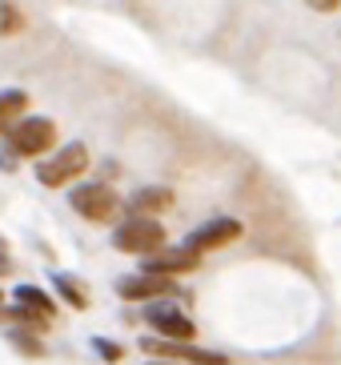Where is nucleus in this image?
I'll use <instances>...</instances> for the list:
<instances>
[{
    "mask_svg": "<svg viewBox=\"0 0 341 365\" xmlns=\"http://www.w3.org/2000/svg\"><path fill=\"white\" fill-rule=\"evenodd\" d=\"M85 169H88V149L81 145V140H73V145L56 149V157L36 161V181H44V185H68L73 177H81Z\"/></svg>",
    "mask_w": 341,
    "mask_h": 365,
    "instance_id": "obj_1",
    "label": "nucleus"
},
{
    "mask_svg": "<svg viewBox=\"0 0 341 365\" xmlns=\"http://www.w3.org/2000/svg\"><path fill=\"white\" fill-rule=\"evenodd\" d=\"M113 245L121 249V253H157L161 245H165V229H161V221H153V217H128L125 225L113 233Z\"/></svg>",
    "mask_w": 341,
    "mask_h": 365,
    "instance_id": "obj_2",
    "label": "nucleus"
},
{
    "mask_svg": "<svg viewBox=\"0 0 341 365\" xmlns=\"http://www.w3.org/2000/svg\"><path fill=\"white\" fill-rule=\"evenodd\" d=\"M53 140H56V125L49 117L16 120L9 129V149L21 153V157H41V153L53 149Z\"/></svg>",
    "mask_w": 341,
    "mask_h": 365,
    "instance_id": "obj_3",
    "label": "nucleus"
},
{
    "mask_svg": "<svg viewBox=\"0 0 341 365\" xmlns=\"http://www.w3.org/2000/svg\"><path fill=\"white\" fill-rule=\"evenodd\" d=\"M68 205L85 221H108L117 209V193L108 185H76V189H68Z\"/></svg>",
    "mask_w": 341,
    "mask_h": 365,
    "instance_id": "obj_4",
    "label": "nucleus"
},
{
    "mask_svg": "<svg viewBox=\"0 0 341 365\" xmlns=\"http://www.w3.org/2000/svg\"><path fill=\"white\" fill-rule=\"evenodd\" d=\"M145 322L157 329L161 341H181L185 345L193 333H197V329H193V322L177 309V305H149V309H145Z\"/></svg>",
    "mask_w": 341,
    "mask_h": 365,
    "instance_id": "obj_5",
    "label": "nucleus"
},
{
    "mask_svg": "<svg viewBox=\"0 0 341 365\" xmlns=\"http://www.w3.org/2000/svg\"><path fill=\"white\" fill-rule=\"evenodd\" d=\"M237 233H241V221H233V217H217V221H209V225H201L197 233H189V241H185V249L201 257L205 249L229 245V241H233Z\"/></svg>",
    "mask_w": 341,
    "mask_h": 365,
    "instance_id": "obj_6",
    "label": "nucleus"
},
{
    "mask_svg": "<svg viewBox=\"0 0 341 365\" xmlns=\"http://www.w3.org/2000/svg\"><path fill=\"white\" fill-rule=\"evenodd\" d=\"M117 293L125 301H145V297H169L173 281L169 277H153V273H141V277H121Z\"/></svg>",
    "mask_w": 341,
    "mask_h": 365,
    "instance_id": "obj_7",
    "label": "nucleus"
},
{
    "mask_svg": "<svg viewBox=\"0 0 341 365\" xmlns=\"http://www.w3.org/2000/svg\"><path fill=\"white\" fill-rule=\"evenodd\" d=\"M193 265H197V253H189V249H165V253H153L145 261V273H153V277H173V273H189Z\"/></svg>",
    "mask_w": 341,
    "mask_h": 365,
    "instance_id": "obj_8",
    "label": "nucleus"
},
{
    "mask_svg": "<svg viewBox=\"0 0 341 365\" xmlns=\"http://www.w3.org/2000/svg\"><path fill=\"white\" fill-rule=\"evenodd\" d=\"M173 205V193L169 189H141V193H133V201H128V209H133V217H153L161 213V209H169Z\"/></svg>",
    "mask_w": 341,
    "mask_h": 365,
    "instance_id": "obj_9",
    "label": "nucleus"
},
{
    "mask_svg": "<svg viewBox=\"0 0 341 365\" xmlns=\"http://www.w3.org/2000/svg\"><path fill=\"white\" fill-rule=\"evenodd\" d=\"M24 105H29V93H24V88H4V93H0V133H4V125H9V129L16 125Z\"/></svg>",
    "mask_w": 341,
    "mask_h": 365,
    "instance_id": "obj_10",
    "label": "nucleus"
},
{
    "mask_svg": "<svg viewBox=\"0 0 341 365\" xmlns=\"http://www.w3.org/2000/svg\"><path fill=\"white\" fill-rule=\"evenodd\" d=\"M16 301H21L24 309L41 313V317H53V313H56V305L49 301V293L36 289V285H16Z\"/></svg>",
    "mask_w": 341,
    "mask_h": 365,
    "instance_id": "obj_11",
    "label": "nucleus"
},
{
    "mask_svg": "<svg viewBox=\"0 0 341 365\" xmlns=\"http://www.w3.org/2000/svg\"><path fill=\"white\" fill-rule=\"evenodd\" d=\"M53 285L61 289V297L68 301V305H76V309H85V305H88V297H85L81 289H76V281L68 277V273H56V277H53Z\"/></svg>",
    "mask_w": 341,
    "mask_h": 365,
    "instance_id": "obj_12",
    "label": "nucleus"
},
{
    "mask_svg": "<svg viewBox=\"0 0 341 365\" xmlns=\"http://www.w3.org/2000/svg\"><path fill=\"white\" fill-rule=\"evenodd\" d=\"M21 29H24V16L12 9L9 0H0V36H4V33L12 36V33H21Z\"/></svg>",
    "mask_w": 341,
    "mask_h": 365,
    "instance_id": "obj_13",
    "label": "nucleus"
},
{
    "mask_svg": "<svg viewBox=\"0 0 341 365\" xmlns=\"http://www.w3.org/2000/svg\"><path fill=\"white\" fill-rule=\"evenodd\" d=\"M93 349H96L101 357H105V361H121V345L105 341V337H96V341H93Z\"/></svg>",
    "mask_w": 341,
    "mask_h": 365,
    "instance_id": "obj_14",
    "label": "nucleus"
},
{
    "mask_svg": "<svg viewBox=\"0 0 341 365\" xmlns=\"http://www.w3.org/2000/svg\"><path fill=\"white\" fill-rule=\"evenodd\" d=\"M9 269H12V261L4 257V253H0V277H4V273H9Z\"/></svg>",
    "mask_w": 341,
    "mask_h": 365,
    "instance_id": "obj_15",
    "label": "nucleus"
},
{
    "mask_svg": "<svg viewBox=\"0 0 341 365\" xmlns=\"http://www.w3.org/2000/svg\"><path fill=\"white\" fill-rule=\"evenodd\" d=\"M313 4H317V9H333V4H337V0H313Z\"/></svg>",
    "mask_w": 341,
    "mask_h": 365,
    "instance_id": "obj_16",
    "label": "nucleus"
},
{
    "mask_svg": "<svg viewBox=\"0 0 341 365\" xmlns=\"http://www.w3.org/2000/svg\"><path fill=\"white\" fill-rule=\"evenodd\" d=\"M0 309H4V293H0Z\"/></svg>",
    "mask_w": 341,
    "mask_h": 365,
    "instance_id": "obj_17",
    "label": "nucleus"
}]
</instances>
